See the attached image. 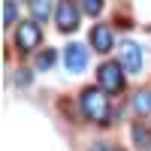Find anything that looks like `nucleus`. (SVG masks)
<instances>
[{
  "label": "nucleus",
  "instance_id": "7",
  "mask_svg": "<svg viewBox=\"0 0 151 151\" xmlns=\"http://www.w3.org/2000/svg\"><path fill=\"white\" fill-rule=\"evenodd\" d=\"M91 45L97 48L100 55L112 52V45H115V36H112V30L106 27V24H97V27L91 30Z\"/></svg>",
  "mask_w": 151,
  "mask_h": 151
},
{
  "label": "nucleus",
  "instance_id": "10",
  "mask_svg": "<svg viewBox=\"0 0 151 151\" xmlns=\"http://www.w3.org/2000/svg\"><path fill=\"white\" fill-rule=\"evenodd\" d=\"M133 139H136V148H151V130L148 127H142V124H136L133 127Z\"/></svg>",
  "mask_w": 151,
  "mask_h": 151
},
{
  "label": "nucleus",
  "instance_id": "6",
  "mask_svg": "<svg viewBox=\"0 0 151 151\" xmlns=\"http://www.w3.org/2000/svg\"><path fill=\"white\" fill-rule=\"evenodd\" d=\"M64 64H67L70 73H82V70L88 67V48H85L82 42H70V45L64 48Z\"/></svg>",
  "mask_w": 151,
  "mask_h": 151
},
{
  "label": "nucleus",
  "instance_id": "4",
  "mask_svg": "<svg viewBox=\"0 0 151 151\" xmlns=\"http://www.w3.org/2000/svg\"><path fill=\"white\" fill-rule=\"evenodd\" d=\"M55 21H58V30H76L79 27V6L73 3V0H60L58 3V12H55Z\"/></svg>",
  "mask_w": 151,
  "mask_h": 151
},
{
  "label": "nucleus",
  "instance_id": "5",
  "mask_svg": "<svg viewBox=\"0 0 151 151\" xmlns=\"http://www.w3.org/2000/svg\"><path fill=\"white\" fill-rule=\"evenodd\" d=\"M118 60L124 64V70H127V73H139V70H142V45L133 42V40L121 42V48H118Z\"/></svg>",
  "mask_w": 151,
  "mask_h": 151
},
{
  "label": "nucleus",
  "instance_id": "13",
  "mask_svg": "<svg viewBox=\"0 0 151 151\" xmlns=\"http://www.w3.org/2000/svg\"><path fill=\"white\" fill-rule=\"evenodd\" d=\"M52 64H55V52H42L36 58V70H52Z\"/></svg>",
  "mask_w": 151,
  "mask_h": 151
},
{
  "label": "nucleus",
  "instance_id": "8",
  "mask_svg": "<svg viewBox=\"0 0 151 151\" xmlns=\"http://www.w3.org/2000/svg\"><path fill=\"white\" fill-rule=\"evenodd\" d=\"M48 12H52V3H48V0H30V15H33V21H45Z\"/></svg>",
  "mask_w": 151,
  "mask_h": 151
},
{
  "label": "nucleus",
  "instance_id": "3",
  "mask_svg": "<svg viewBox=\"0 0 151 151\" xmlns=\"http://www.w3.org/2000/svg\"><path fill=\"white\" fill-rule=\"evenodd\" d=\"M15 42H18L21 52H33V48L42 42L40 21H21V24H18V30H15Z\"/></svg>",
  "mask_w": 151,
  "mask_h": 151
},
{
  "label": "nucleus",
  "instance_id": "11",
  "mask_svg": "<svg viewBox=\"0 0 151 151\" xmlns=\"http://www.w3.org/2000/svg\"><path fill=\"white\" fill-rule=\"evenodd\" d=\"M79 3L85 15H100V9H103V0H79Z\"/></svg>",
  "mask_w": 151,
  "mask_h": 151
},
{
  "label": "nucleus",
  "instance_id": "2",
  "mask_svg": "<svg viewBox=\"0 0 151 151\" xmlns=\"http://www.w3.org/2000/svg\"><path fill=\"white\" fill-rule=\"evenodd\" d=\"M97 79H100V88H103L106 94H118V91H124V64L118 60H109V64H103L100 67V73H97Z\"/></svg>",
  "mask_w": 151,
  "mask_h": 151
},
{
  "label": "nucleus",
  "instance_id": "1",
  "mask_svg": "<svg viewBox=\"0 0 151 151\" xmlns=\"http://www.w3.org/2000/svg\"><path fill=\"white\" fill-rule=\"evenodd\" d=\"M82 112L91 121H109V94L103 88H85L82 91Z\"/></svg>",
  "mask_w": 151,
  "mask_h": 151
},
{
  "label": "nucleus",
  "instance_id": "12",
  "mask_svg": "<svg viewBox=\"0 0 151 151\" xmlns=\"http://www.w3.org/2000/svg\"><path fill=\"white\" fill-rule=\"evenodd\" d=\"M12 21H15V3H12V0H3V27H9Z\"/></svg>",
  "mask_w": 151,
  "mask_h": 151
},
{
  "label": "nucleus",
  "instance_id": "9",
  "mask_svg": "<svg viewBox=\"0 0 151 151\" xmlns=\"http://www.w3.org/2000/svg\"><path fill=\"white\" fill-rule=\"evenodd\" d=\"M133 109L139 112V115H148V112H151V91H136V97H133Z\"/></svg>",
  "mask_w": 151,
  "mask_h": 151
}]
</instances>
